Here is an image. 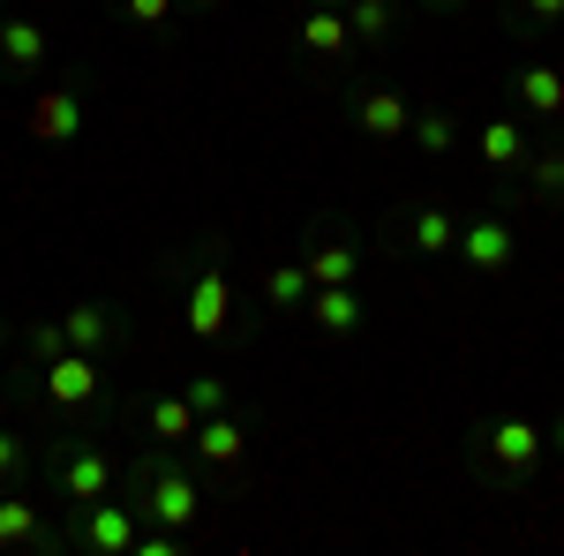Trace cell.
Listing matches in <instances>:
<instances>
[{
    "mask_svg": "<svg viewBox=\"0 0 564 556\" xmlns=\"http://www.w3.org/2000/svg\"><path fill=\"white\" fill-rule=\"evenodd\" d=\"M520 106L534 113V121H557V113H564V76L550 68V61L520 68Z\"/></svg>",
    "mask_w": 564,
    "mask_h": 556,
    "instance_id": "9a60e30c",
    "label": "cell"
},
{
    "mask_svg": "<svg viewBox=\"0 0 564 556\" xmlns=\"http://www.w3.org/2000/svg\"><path fill=\"white\" fill-rule=\"evenodd\" d=\"M0 68H15V76H39V68H45V31H39V23L0 15Z\"/></svg>",
    "mask_w": 564,
    "mask_h": 556,
    "instance_id": "7c38bea8",
    "label": "cell"
},
{
    "mask_svg": "<svg viewBox=\"0 0 564 556\" xmlns=\"http://www.w3.org/2000/svg\"><path fill=\"white\" fill-rule=\"evenodd\" d=\"M347 31H354V39H369V45H384L391 39V0H354Z\"/></svg>",
    "mask_w": 564,
    "mask_h": 556,
    "instance_id": "603a6c76",
    "label": "cell"
},
{
    "mask_svg": "<svg viewBox=\"0 0 564 556\" xmlns=\"http://www.w3.org/2000/svg\"><path fill=\"white\" fill-rule=\"evenodd\" d=\"M188 451H196V459H212V467H241L249 436H241V422H234V414H204V422H196V436H188Z\"/></svg>",
    "mask_w": 564,
    "mask_h": 556,
    "instance_id": "8fae6325",
    "label": "cell"
},
{
    "mask_svg": "<svg viewBox=\"0 0 564 556\" xmlns=\"http://www.w3.org/2000/svg\"><path fill=\"white\" fill-rule=\"evenodd\" d=\"M61 339L76 346V353H106V346H121L129 331H121V316H113V308L84 301V308H68V316H61Z\"/></svg>",
    "mask_w": 564,
    "mask_h": 556,
    "instance_id": "ba28073f",
    "label": "cell"
},
{
    "mask_svg": "<svg viewBox=\"0 0 564 556\" xmlns=\"http://www.w3.org/2000/svg\"><path fill=\"white\" fill-rule=\"evenodd\" d=\"M0 331H8V324H0Z\"/></svg>",
    "mask_w": 564,
    "mask_h": 556,
    "instance_id": "836d02e7",
    "label": "cell"
},
{
    "mask_svg": "<svg viewBox=\"0 0 564 556\" xmlns=\"http://www.w3.org/2000/svg\"><path fill=\"white\" fill-rule=\"evenodd\" d=\"M61 324H31V353H39V361H53V353H61Z\"/></svg>",
    "mask_w": 564,
    "mask_h": 556,
    "instance_id": "4316f807",
    "label": "cell"
},
{
    "mask_svg": "<svg viewBox=\"0 0 564 556\" xmlns=\"http://www.w3.org/2000/svg\"><path fill=\"white\" fill-rule=\"evenodd\" d=\"M347 15H339V8H316V0H308V15H302V53H316V61H332V53H347Z\"/></svg>",
    "mask_w": 564,
    "mask_h": 556,
    "instance_id": "2e32d148",
    "label": "cell"
},
{
    "mask_svg": "<svg viewBox=\"0 0 564 556\" xmlns=\"http://www.w3.org/2000/svg\"><path fill=\"white\" fill-rule=\"evenodd\" d=\"M452 249L475 263V271H505V263H512V226H505V218H475V226H459Z\"/></svg>",
    "mask_w": 564,
    "mask_h": 556,
    "instance_id": "9c48e42d",
    "label": "cell"
},
{
    "mask_svg": "<svg viewBox=\"0 0 564 556\" xmlns=\"http://www.w3.org/2000/svg\"><path fill=\"white\" fill-rule=\"evenodd\" d=\"M151 436L159 444H188L196 436V406L188 399H151Z\"/></svg>",
    "mask_w": 564,
    "mask_h": 556,
    "instance_id": "44dd1931",
    "label": "cell"
},
{
    "mask_svg": "<svg viewBox=\"0 0 564 556\" xmlns=\"http://www.w3.org/2000/svg\"><path fill=\"white\" fill-rule=\"evenodd\" d=\"M53 481H61V504L84 512L98 497H113V451L106 444H68V451H53Z\"/></svg>",
    "mask_w": 564,
    "mask_h": 556,
    "instance_id": "6da1fadb",
    "label": "cell"
},
{
    "mask_svg": "<svg viewBox=\"0 0 564 556\" xmlns=\"http://www.w3.org/2000/svg\"><path fill=\"white\" fill-rule=\"evenodd\" d=\"M481 459H489V467H505V473L542 467V428L527 422V414H505V422H489V428H481Z\"/></svg>",
    "mask_w": 564,
    "mask_h": 556,
    "instance_id": "5b68a950",
    "label": "cell"
},
{
    "mask_svg": "<svg viewBox=\"0 0 564 556\" xmlns=\"http://www.w3.org/2000/svg\"><path fill=\"white\" fill-rule=\"evenodd\" d=\"M181 324L196 331V339H226V324H234V271L226 263H196V279H188V301H181Z\"/></svg>",
    "mask_w": 564,
    "mask_h": 556,
    "instance_id": "3957f363",
    "label": "cell"
},
{
    "mask_svg": "<svg viewBox=\"0 0 564 556\" xmlns=\"http://www.w3.org/2000/svg\"><path fill=\"white\" fill-rule=\"evenodd\" d=\"M121 15H129V23H143V31H159V23L174 15V0H121Z\"/></svg>",
    "mask_w": 564,
    "mask_h": 556,
    "instance_id": "484cf974",
    "label": "cell"
},
{
    "mask_svg": "<svg viewBox=\"0 0 564 556\" xmlns=\"http://www.w3.org/2000/svg\"><path fill=\"white\" fill-rule=\"evenodd\" d=\"M354 129L369 135V143H399V135L414 129V113H406L399 90H361V98H354Z\"/></svg>",
    "mask_w": 564,
    "mask_h": 556,
    "instance_id": "52a82bcc",
    "label": "cell"
},
{
    "mask_svg": "<svg viewBox=\"0 0 564 556\" xmlns=\"http://www.w3.org/2000/svg\"><path fill=\"white\" fill-rule=\"evenodd\" d=\"M436 8H459V0H436Z\"/></svg>",
    "mask_w": 564,
    "mask_h": 556,
    "instance_id": "1f68e13d",
    "label": "cell"
},
{
    "mask_svg": "<svg viewBox=\"0 0 564 556\" xmlns=\"http://www.w3.org/2000/svg\"><path fill=\"white\" fill-rule=\"evenodd\" d=\"M308 263V286H354V271H361V257H354L347 241H332V249H316Z\"/></svg>",
    "mask_w": 564,
    "mask_h": 556,
    "instance_id": "ac0fdd59",
    "label": "cell"
},
{
    "mask_svg": "<svg viewBox=\"0 0 564 556\" xmlns=\"http://www.w3.org/2000/svg\"><path fill=\"white\" fill-rule=\"evenodd\" d=\"M557 451H564V422H557Z\"/></svg>",
    "mask_w": 564,
    "mask_h": 556,
    "instance_id": "4dcf8cb0",
    "label": "cell"
},
{
    "mask_svg": "<svg viewBox=\"0 0 564 556\" xmlns=\"http://www.w3.org/2000/svg\"><path fill=\"white\" fill-rule=\"evenodd\" d=\"M414 143H422V151H452V113H414Z\"/></svg>",
    "mask_w": 564,
    "mask_h": 556,
    "instance_id": "d4e9b609",
    "label": "cell"
},
{
    "mask_svg": "<svg viewBox=\"0 0 564 556\" xmlns=\"http://www.w3.org/2000/svg\"><path fill=\"white\" fill-rule=\"evenodd\" d=\"M316 8H332V0H316Z\"/></svg>",
    "mask_w": 564,
    "mask_h": 556,
    "instance_id": "d6a6232c",
    "label": "cell"
},
{
    "mask_svg": "<svg viewBox=\"0 0 564 556\" xmlns=\"http://www.w3.org/2000/svg\"><path fill=\"white\" fill-rule=\"evenodd\" d=\"M45 399H53L61 414L90 406V399H98V361H90V353H76V346H61V353L45 361Z\"/></svg>",
    "mask_w": 564,
    "mask_h": 556,
    "instance_id": "8992f818",
    "label": "cell"
},
{
    "mask_svg": "<svg viewBox=\"0 0 564 556\" xmlns=\"http://www.w3.org/2000/svg\"><path fill=\"white\" fill-rule=\"evenodd\" d=\"M481 159H489V166H520L527 159L520 121H489V129H481Z\"/></svg>",
    "mask_w": 564,
    "mask_h": 556,
    "instance_id": "7402d4cb",
    "label": "cell"
},
{
    "mask_svg": "<svg viewBox=\"0 0 564 556\" xmlns=\"http://www.w3.org/2000/svg\"><path fill=\"white\" fill-rule=\"evenodd\" d=\"M143 512L159 519V526H196V512H204V497H196V481L174 467V459H151V473H143Z\"/></svg>",
    "mask_w": 564,
    "mask_h": 556,
    "instance_id": "277c9868",
    "label": "cell"
},
{
    "mask_svg": "<svg viewBox=\"0 0 564 556\" xmlns=\"http://www.w3.org/2000/svg\"><path fill=\"white\" fill-rule=\"evenodd\" d=\"M406 241H414L422 257H452L459 226H452V211H444V204H422V211H414V226H406Z\"/></svg>",
    "mask_w": 564,
    "mask_h": 556,
    "instance_id": "e0dca14e",
    "label": "cell"
},
{
    "mask_svg": "<svg viewBox=\"0 0 564 556\" xmlns=\"http://www.w3.org/2000/svg\"><path fill=\"white\" fill-rule=\"evenodd\" d=\"M181 399L196 406V422H204V414H226V377H196V384L181 391Z\"/></svg>",
    "mask_w": 564,
    "mask_h": 556,
    "instance_id": "cb8c5ba5",
    "label": "cell"
},
{
    "mask_svg": "<svg viewBox=\"0 0 564 556\" xmlns=\"http://www.w3.org/2000/svg\"><path fill=\"white\" fill-rule=\"evenodd\" d=\"M520 173L534 181V196H550V204H564V151L557 143H542V151H527Z\"/></svg>",
    "mask_w": 564,
    "mask_h": 556,
    "instance_id": "d6986e66",
    "label": "cell"
},
{
    "mask_svg": "<svg viewBox=\"0 0 564 556\" xmlns=\"http://www.w3.org/2000/svg\"><path fill=\"white\" fill-rule=\"evenodd\" d=\"M527 15H534V23H564V0H520Z\"/></svg>",
    "mask_w": 564,
    "mask_h": 556,
    "instance_id": "f1b7e54d",
    "label": "cell"
},
{
    "mask_svg": "<svg viewBox=\"0 0 564 556\" xmlns=\"http://www.w3.org/2000/svg\"><path fill=\"white\" fill-rule=\"evenodd\" d=\"M0 549H61V534H45V526H39V504L0 497Z\"/></svg>",
    "mask_w": 564,
    "mask_h": 556,
    "instance_id": "5bb4252c",
    "label": "cell"
},
{
    "mask_svg": "<svg viewBox=\"0 0 564 556\" xmlns=\"http://www.w3.org/2000/svg\"><path fill=\"white\" fill-rule=\"evenodd\" d=\"M8 473H23V444H15V436L0 428V481H8Z\"/></svg>",
    "mask_w": 564,
    "mask_h": 556,
    "instance_id": "83f0119b",
    "label": "cell"
},
{
    "mask_svg": "<svg viewBox=\"0 0 564 556\" xmlns=\"http://www.w3.org/2000/svg\"><path fill=\"white\" fill-rule=\"evenodd\" d=\"M188 8H218V0H188Z\"/></svg>",
    "mask_w": 564,
    "mask_h": 556,
    "instance_id": "f546056e",
    "label": "cell"
},
{
    "mask_svg": "<svg viewBox=\"0 0 564 556\" xmlns=\"http://www.w3.org/2000/svg\"><path fill=\"white\" fill-rule=\"evenodd\" d=\"M302 308L316 316V331H332V339H347L354 324H361V294L354 286H308Z\"/></svg>",
    "mask_w": 564,
    "mask_h": 556,
    "instance_id": "4fadbf2b",
    "label": "cell"
},
{
    "mask_svg": "<svg viewBox=\"0 0 564 556\" xmlns=\"http://www.w3.org/2000/svg\"><path fill=\"white\" fill-rule=\"evenodd\" d=\"M263 301H271V308H302L308 301V263H271V271H263Z\"/></svg>",
    "mask_w": 564,
    "mask_h": 556,
    "instance_id": "ffe728a7",
    "label": "cell"
},
{
    "mask_svg": "<svg viewBox=\"0 0 564 556\" xmlns=\"http://www.w3.org/2000/svg\"><path fill=\"white\" fill-rule=\"evenodd\" d=\"M31 129L45 135V143H76L84 135V98L61 84V90H45L39 106H31Z\"/></svg>",
    "mask_w": 564,
    "mask_h": 556,
    "instance_id": "30bf717a",
    "label": "cell"
},
{
    "mask_svg": "<svg viewBox=\"0 0 564 556\" xmlns=\"http://www.w3.org/2000/svg\"><path fill=\"white\" fill-rule=\"evenodd\" d=\"M61 549H90V556H121L135 549V512L129 504H84V512H68V526H61Z\"/></svg>",
    "mask_w": 564,
    "mask_h": 556,
    "instance_id": "7a4b0ae2",
    "label": "cell"
}]
</instances>
